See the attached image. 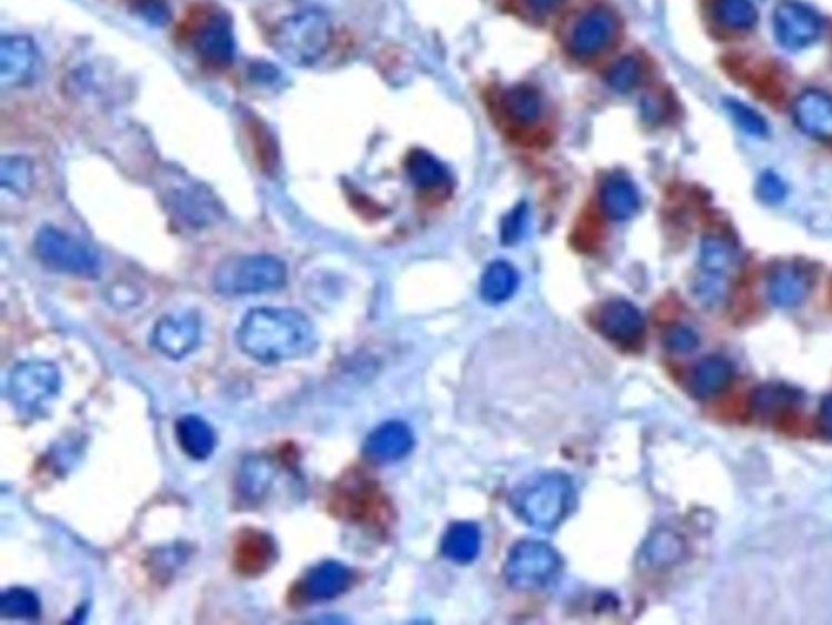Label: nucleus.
I'll return each mask as SVG.
<instances>
[{
	"label": "nucleus",
	"instance_id": "obj_1",
	"mask_svg": "<svg viewBox=\"0 0 832 625\" xmlns=\"http://www.w3.org/2000/svg\"><path fill=\"white\" fill-rule=\"evenodd\" d=\"M237 339L241 350L262 364L307 356L318 343L314 325L307 315L285 308L252 309L242 319Z\"/></svg>",
	"mask_w": 832,
	"mask_h": 625
},
{
	"label": "nucleus",
	"instance_id": "obj_2",
	"mask_svg": "<svg viewBox=\"0 0 832 625\" xmlns=\"http://www.w3.org/2000/svg\"><path fill=\"white\" fill-rule=\"evenodd\" d=\"M333 28L328 13L307 9L287 17L273 30V49L288 64H315L332 43Z\"/></svg>",
	"mask_w": 832,
	"mask_h": 625
},
{
	"label": "nucleus",
	"instance_id": "obj_3",
	"mask_svg": "<svg viewBox=\"0 0 832 625\" xmlns=\"http://www.w3.org/2000/svg\"><path fill=\"white\" fill-rule=\"evenodd\" d=\"M287 279V265L275 255H233L217 266L213 288L221 296H255L280 290Z\"/></svg>",
	"mask_w": 832,
	"mask_h": 625
},
{
	"label": "nucleus",
	"instance_id": "obj_4",
	"mask_svg": "<svg viewBox=\"0 0 832 625\" xmlns=\"http://www.w3.org/2000/svg\"><path fill=\"white\" fill-rule=\"evenodd\" d=\"M572 494L570 477L550 473L540 476L515 496V508L532 528L550 532L567 518Z\"/></svg>",
	"mask_w": 832,
	"mask_h": 625
},
{
	"label": "nucleus",
	"instance_id": "obj_5",
	"mask_svg": "<svg viewBox=\"0 0 832 625\" xmlns=\"http://www.w3.org/2000/svg\"><path fill=\"white\" fill-rule=\"evenodd\" d=\"M34 251L49 269L80 279H94L101 272V255L82 239L56 226H44L34 239Z\"/></svg>",
	"mask_w": 832,
	"mask_h": 625
},
{
	"label": "nucleus",
	"instance_id": "obj_6",
	"mask_svg": "<svg viewBox=\"0 0 832 625\" xmlns=\"http://www.w3.org/2000/svg\"><path fill=\"white\" fill-rule=\"evenodd\" d=\"M560 568V556L550 544L529 540L512 547L504 574L505 581L514 588L539 589L553 582Z\"/></svg>",
	"mask_w": 832,
	"mask_h": 625
},
{
	"label": "nucleus",
	"instance_id": "obj_7",
	"mask_svg": "<svg viewBox=\"0 0 832 625\" xmlns=\"http://www.w3.org/2000/svg\"><path fill=\"white\" fill-rule=\"evenodd\" d=\"M61 390L59 369L48 361L31 360L17 364L9 379V395L23 413H37Z\"/></svg>",
	"mask_w": 832,
	"mask_h": 625
},
{
	"label": "nucleus",
	"instance_id": "obj_8",
	"mask_svg": "<svg viewBox=\"0 0 832 625\" xmlns=\"http://www.w3.org/2000/svg\"><path fill=\"white\" fill-rule=\"evenodd\" d=\"M774 34L788 51H802L820 40L823 20L800 0H782L774 10Z\"/></svg>",
	"mask_w": 832,
	"mask_h": 625
},
{
	"label": "nucleus",
	"instance_id": "obj_9",
	"mask_svg": "<svg viewBox=\"0 0 832 625\" xmlns=\"http://www.w3.org/2000/svg\"><path fill=\"white\" fill-rule=\"evenodd\" d=\"M200 319L196 312H176L163 315L154 325L153 346L171 360L182 357L198 350L200 343Z\"/></svg>",
	"mask_w": 832,
	"mask_h": 625
},
{
	"label": "nucleus",
	"instance_id": "obj_10",
	"mask_svg": "<svg viewBox=\"0 0 832 625\" xmlns=\"http://www.w3.org/2000/svg\"><path fill=\"white\" fill-rule=\"evenodd\" d=\"M38 49L23 34H7L0 40V85L22 87L33 75Z\"/></svg>",
	"mask_w": 832,
	"mask_h": 625
},
{
	"label": "nucleus",
	"instance_id": "obj_11",
	"mask_svg": "<svg viewBox=\"0 0 832 625\" xmlns=\"http://www.w3.org/2000/svg\"><path fill=\"white\" fill-rule=\"evenodd\" d=\"M617 33V20L605 9H592L575 23L570 46L579 58H592L607 48Z\"/></svg>",
	"mask_w": 832,
	"mask_h": 625
},
{
	"label": "nucleus",
	"instance_id": "obj_12",
	"mask_svg": "<svg viewBox=\"0 0 832 625\" xmlns=\"http://www.w3.org/2000/svg\"><path fill=\"white\" fill-rule=\"evenodd\" d=\"M793 121L811 139L832 142V97L821 90H806L793 103Z\"/></svg>",
	"mask_w": 832,
	"mask_h": 625
},
{
	"label": "nucleus",
	"instance_id": "obj_13",
	"mask_svg": "<svg viewBox=\"0 0 832 625\" xmlns=\"http://www.w3.org/2000/svg\"><path fill=\"white\" fill-rule=\"evenodd\" d=\"M196 49L200 58L215 67H227L237 56V38L233 23L228 17L215 16L207 20L196 37Z\"/></svg>",
	"mask_w": 832,
	"mask_h": 625
},
{
	"label": "nucleus",
	"instance_id": "obj_14",
	"mask_svg": "<svg viewBox=\"0 0 832 625\" xmlns=\"http://www.w3.org/2000/svg\"><path fill=\"white\" fill-rule=\"evenodd\" d=\"M599 326L612 342L630 345L641 339L644 317L633 302L613 300L603 305L599 314Z\"/></svg>",
	"mask_w": 832,
	"mask_h": 625
},
{
	"label": "nucleus",
	"instance_id": "obj_15",
	"mask_svg": "<svg viewBox=\"0 0 832 625\" xmlns=\"http://www.w3.org/2000/svg\"><path fill=\"white\" fill-rule=\"evenodd\" d=\"M351 572L337 561H325L312 567L301 582V596L308 602H330L347 592Z\"/></svg>",
	"mask_w": 832,
	"mask_h": 625
},
{
	"label": "nucleus",
	"instance_id": "obj_16",
	"mask_svg": "<svg viewBox=\"0 0 832 625\" xmlns=\"http://www.w3.org/2000/svg\"><path fill=\"white\" fill-rule=\"evenodd\" d=\"M413 448V434L400 421L382 424L367 438L364 452L379 463H391L409 455Z\"/></svg>",
	"mask_w": 832,
	"mask_h": 625
},
{
	"label": "nucleus",
	"instance_id": "obj_17",
	"mask_svg": "<svg viewBox=\"0 0 832 625\" xmlns=\"http://www.w3.org/2000/svg\"><path fill=\"white\" fill-rule=\"evenodd\" d=\"M810 276L793 263L775 266L768 280V293L779 308H796L809 296Z\"/></svg>",
	"mask_w": 832,
	"mask_h": 625
},
{
	"label": "nucleus",
	"instance_id": "obj_18",
	"mask_svg": "<svg viewBox=\"0 0 832 625\" xmlns=\"http://www.w3.org/2000/svg\"><path fill=\"white\" fill-rule=\"evenodd\" d=\"M176 437L186 455L192 460H206L217 447V434L203 417L196 414L182 416L176 423Z\"/></svg>",
	"mask_w": 832,
	"mask_h": 625
},
{
	"label": "nucleus",
	"instance_id": "obj_19",
	"mask_svg": "<svg viewBox=\"0 0 832 625\" xmlns=\"http://www.w3.org/2000/svg\"><path fill=\"white\" fill-rule=\"evenodd\" d=\"M736 265H739V252L732 242L721 236L702 239L700 252L702 276L726 281Z\"/></svg>",
	"mask_w": 832,
	"mask_h": 625
},
{
	"label": "nucleus",
	"instance_id": "obj_20",
	"mask_svg": "<svg viewBox=\"0 0 832 625\" xmlns=\"http://www.w3.org/2000/svg\"><path fill=\"white\" fill-rule=\"evenodd\" d=\"M733 367L725 357L708 356L691 372L690 389L694 396L705 400L721 393L732 381Z\"/></svg>",
	"mask_w": 832,
	"mask_h": 625
},
{
	"label": "nucleus",
	"instance_id": "obj_21",
	"mask_svg": "<svg viewBox=\"0 0 832 625\" xmlns=\"http://www.w3.org/2000/svg\"><path fill=\"white\" fill-rule=\"evenodd\" d=\"M275 561V543L261 532H248L237 546V565L244 575H259Z\"/></svg>",
	"mask_w": 832,
	"mask_h": 625
},
{
	"label": "nucleus",
	"instance_id": "obj_22",
	"mask_svg": "<svg viewBox=\"0 0 832 625\" xmlns=\"http://www.w3.org/2000/svg\"><path fill=\"white\" fill-rule=\"evenodd\" d=\"M602 205L607 216L614 221H624L638 213L641 199L630 179L624 175H612L603 184Z\"/></svg>",
	"mask_w": 832,
	"mask_h": 625
},
{
	"label": "nucleus",
	"instance_id": "obj_23",
	"mask_svg": "<svg viewBox=\"0 0 832 625\" xmlns=\"http://www.w3.org/2000/svg\"><path fill=\"white\" fill-rule=\"evenodd\" d=\"M482 535L479 526L469 522L452 525L442 540V553L455 564H470L479 557Z\"/></svg>",
	"mask_w": 832,
	"mask_h": 625
},
{
	"label": "nucleus",
	"instance_id": "obj_24",
	"mask_svg": "<svg viewBox=\"0 0 832 625\" xmlns=\"http://www.w3.org/2000/svg\"><path fill=\"white\" fill-rule=\"evenodd\" d=\"M519 286V275L511 263L497 260L484 270L480 291L483 300L491 304L508 301Z\"/></svg>",
	"mask_w": 832,
	"mask_h": 625
},
{
	"label": "nucleus",
	"instance_id": "obj_25",
	"mask_svg": "<svg viewBox=\"0 0 832 625\" xmlns=\"http://www.w3.org/2000/svg\"><path fill=\"white\" fill-rule=\"evenodd\" d=\"M410 181L423 191H433L449 181V171L441 161L424 150H415L407 160Z\"/></svg>",
	"mask_w": 832,
	"mask_h": 625
},
{
	"label": "nucleus",
	"instance_id": "obj_26",
	"mask_svg": "<svg viewBox=\"0 0 832 625\" xmlns=\"http://www.w3.org/2000/svg\"><path fill=\"white\" fill-rule=\"evenodd\" d=\"M273 472L272 463L262 456H251L242 463L240 477H238V490L242 497L248 501H259L265 496L267 491L272 484Z\"/></svg>",
	"mask_w": 832,
	"mask_h": 625
},
{
	"label": "nucleus",
	"instance_id": "obj_27",
	"mask_svg": "<svg viewBox=\"0 0 832 625\" xmlns=\"http://www.w3.org/2000/svg\"><path fill=\"white\" fill-rule=\"evenodd\" d=\"M504 109L512 121L530 125L540 118L542 103H540L539 93L532 87L518 85L505 91Z\"/></svg>",
	"mask_w": 832,
	"mask_h": 625
},
{
	"label": "nucleus",
	"instance_id": "obj_28",
	"mask_svg": "<svg viewBox=\"0 0 832 625\" xmlns=\"http://www.w3.org/2000/svg\"><path fill=\"white\" fill-rule=\"evenodd\" d=\"M712 12L726 30L746 31L758 23V10L751 0H715Z\"/></svg>",
	"mask_w": 832,
	"mask_h": 625
},
{
	"label": "nucleus",
	"instance_id": "obj_29",
	"mask_svg": "<svg viewBox=\"0 0 832 625\" xmlns=\"http://www.w3.org/2000/svg\"><path fill=\"white\" fill-rule=\"evenodd\" d=\"M684 543L676 533L662 530L644 546V560L652 567H669L683 557Z\"/></svg>",
	"mask_w": 832,
	"mask_h": 625
},
{
	"label": "nucleus",
	"instance_id": "obj_30",
	"mask_svg": "<svg viewBox=\"0 0 832 625\" xmlns=\"http://www.w3.org/2000/svg\"><path fill=\"white\" fill-rule=\"evenodd\" d=\"M0 614L7 619H38L41 616L40 598L22 586L6 589L0 596Z\"/></svg>",
	"mask_w": 832,
	"mask_h": 625
},
{
	"label": "nucleus",
	"instance_id": "obj_31",
	"mask_svg": "<svg viewBox=\"0 0 832 625\" xmlns=\"http://www.w3.org/2000/svg\"><path fill=\"white\" fill-rule=\"evenodd\" d=\"M33 164L28 158L12 154L3 157L0 163V182L2 188L13 194L24 195L33 188Z\"/></svg>",
	"mask_w": 832,
	"mask_h": 625
},
{
	"label": "nucleus",
	"instance_id": "obj_32",
	"mask_svg": "<svg viewBox=\"0 0 832 625\" xmlns=\"http://www.w3.org/2000/svg\"><path fill=\"white\" fill-rule=\"evenodd\" d=\"M795 403L796 392L781 387V385H764V387L756 390L753 396L754 409L763 416L781 413L782 410L789 409Z\"/></svg>",
	"mask_w": 832,
	"mask_h": 625
},
{
	"label": "nucleus",
	"instance_id": "obj_33",
	"mask_svg": "<svg viewBox=\"0 0 832 625\" xmlns=\"http://www.w3.org/2000/svg\"><path fill=\"white\" fill-rule=\"evenodd\" d=\"M642 69L638 59L624 56L614 62L612 69L607 73V83L617 93H630L641 82Z\"/></svg>",
	"mask_w": 832,
	"mask_h": 625
},
{
	"label": "nucleus",
	"instance_id": "obj_34",
	"mask_svg": "<svg viewBox=\"0 0 832 625\" xmlns=\"http://www.w3.org/2000/svg\"><path fill=\"white\" fill-rule=\"evenodd\" d=\"M725 108L726 111H729L730 118L733 119V122H735L743 132H746L748 135L758 137V139H764V137L768 135L769 128L760 112H756L754 109L735 100H726Z\"/></svg>",
	"mask_w": 832,
	"mask_h": 625
},
{
	"label": "nucleus",
	"instance_id": "obj_35",
	"mask_svg": "<svg viewBox=\"0 0 832 625\" xmlns=\"http://www.w3.org/2000/svg\"><path fill=\"white\" fill-rule=\"evenodd\" d=\"M756 195L769 205H778L788 195V188L778 174L768 171L758 179Z\"/></svg>",
	"mask_w": 832,
	"mask_h": 625
},
{
	"label": "nucleus",
	"instance_id": "obj_36",
	"mask_svg": "<svg viewBox=\"0 0 832 625\" xmlns=\"http://www.w3.org/2000/svg\"><path fill=\"white\" fill-rule=\"evenodd\" d=\"M665 343L673 353L686 354L696 350L698 345H700V339L688 326L675 325L666 332Z\"/></svg>",
	"mask_w": 832,
	"mask_h": 625
},
{
	"label": "nucleus",
	"instance_id": "obj_37",
	"mask_svg": "<svg viewBox=\"0 0 832 625\" xmlns=\"http://www.w3.org/2000/svg\"><path fill=\"white\" fill-rule=\"evenodd\" d=\"M525 218L527 209L524 205L518 206L512 210L508 216L504 218L503 226H501V238L505 244H514L521 239L522 233L525 230Z\"/></svg>",
	"mask_w": 832,
	"mask_h": 625
},
{
	"label": "nucleus",
	"instance_id": "obj_38",
	"mask_svg": "<svg viewBox=\"0 0 832 625\" xmlns=\"http://www.w3.org/2000/svg\"><path fill=\"white\" fill-rule=\"evenodd\" d=\"M142 16L153 23H164L168 20V9L158 0H150L142 6Z\"/></svg>",
	"mask_w": 832,
	"mask_h": 625
},
{
	"label": "nucleus",
	"instance_id": "obj_39",
	"mask_svg": "<svg viewBox=\"0 0 832 625\" xmlns=\"http://www.w3.org/2000/svg\"><path fill=\"white\" fill-rule=\"evenodd\" d=\"M820 426L821 431H823L828 437L832 438V393L824 396L823 402H821Z\"/></svg>",
	"mask_w": 832,
	"mask_h": 625
},
{
	"label": "nucleus",
	"instance_id": "obj_40",
	"mask_svg": "<svg viewBox=\"0 0 832 625\" xmlns=\"http://www.w3.org/2000/svg\"><path fill=\"white\" fill-rule=\"evenodd\" d=\"M535 12L550 13L563 3V0H527Z\"/></svg>",
	"mask_w": 832,
	"mask_h": 625
}]
</instances>
